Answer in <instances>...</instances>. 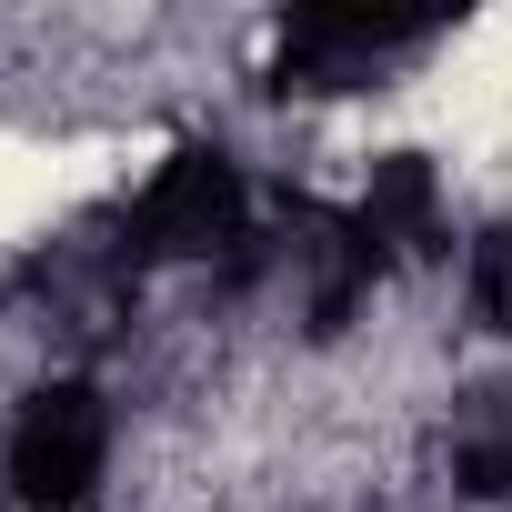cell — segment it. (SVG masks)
<instances>
[{
	"label": "cell",
	"instance_id": "2",
	"mask_svg": "<svg viewBox=\"0 0 512 512\" xmlns=\"http://www.w3.org/2000/svg\"><path fill=\"white\" fill-rule=\"evenodd\" d=\"M101 482H111V402L71 372L21 392L11 432H0V492H11V512H81Z\"/></svg>",
	"mask_w": 512,
	"mask_h": 512
},
{
	"label": "cell",
	"instance_id": "1",
	"mask_svg": "<svg viewBox=\"0 0 512 512\" xmlns=\"http://www.w3.org/2000/svg\"><path fill=\"white\" fill-rule=\"evenodd\" d=\"M372 282H382V262H372V241L352 231V211H312V201H292L272 231H251L231 251V292L251 312L292 322V332H342Z\"/></svg>",
	"mask_w": 512,
	"mask_h": 512
},
{
	"label": "cell",
	"instance_id": "3",
	"mask_svg": "<svg viewBox=\"0 0 512 512\" xmlns=\"http://www.w3.org/2000/svg\"><path fill=\"white\" fill-rule=\"evenodd\" d=\"M121 241H131V262H231V251L251 241V181H241V161L211 151V141L171 151L141 181V201L121 211Z\"/></svg>",
	"mask_w": 512,
	"mask_h": 512
},
{
	"label": "cell",
	"instance_id": "5",
	"mask_svg": "<svg viewBox=\"0 0 512 512\" xmlns=\"http://www.w3.org/2000/svg\"><path fill=\"white\" fill-rule=\"evenodd\" d=\"M352 231L372 241V262H412V251L442 241V171L422 151H382L362 171V201H352Z\"/></svg>",
	"mask_w": 512,
	"mask_h": 512
},
{
	"label": "cell",
	"instance_id": "7",
	"mask_svg": "<svg viewBox=\"0 0 512 512\" xmlns=\"http://www.w3.org/2000/svg\"><path fill=\"white\" fill-rule=\"evenodd\" d=\"M462 302H472V322H482V332H502V342H512V231L472 241V272H462Z\"/></svg>",
	"mask_w": 512,
	"mask_h": 512
},
{
	"label": "cell",
	"instance_id": "4",
	"mask_svg": "<svg viewBox=\"0 0 512 512\" xmlns=\"http://www.w3.org/2000/svg\"><path fill=\"white\" fill-rule=\"evenodd\" d=\"M432 41L442 21H412V11H302L282 31V91H362Z\"/></svg>",
	"mask_w": 512,
	"mask_h": 512
},
{
	"label": "cell",
	"instance_id": "6",
	"mask_svg": "<svg viewBox=\"0 0 512 512\" xmlns=\"http://www.w3.org/2000/svg\"><path fill=\"white\" fill-rule=\"evenodd\" d=\"M452 482L472 502H512V382L452 412Z\"/></svg>",
	"mask_w": 512,
	"mask_h": 512
}]
</instances>
